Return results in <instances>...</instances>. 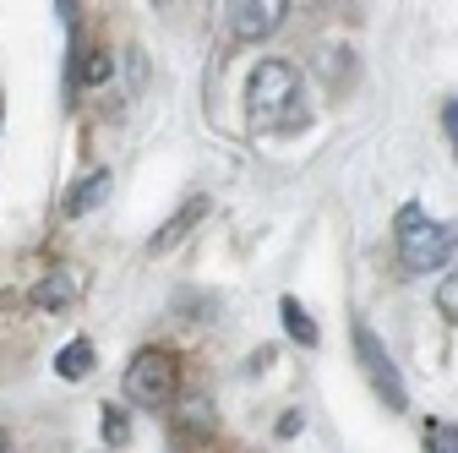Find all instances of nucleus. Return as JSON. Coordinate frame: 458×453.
<instances>
[{
    "mask_svg": "<svg viewBox=\"0 0 458 453\" xmlns=\"http://www.w3.org/2000/svg\"><path fill=\"white\" fill-rule=\"evenodd\" d=\"M290 6L284 0H241V6H229V28L235 38H267L273 28H284Z\"/></svg>",
    "mask_w": 458,
    "mask_h": 453,
    "instance_id": "obj_5",
    "label": "nucleus"
},
{
    "mask_svg": "<svg viewBox=\"0 0 458 453\" xmlns=\"http://www.w3.org/2000/svg\"><path fill=\"white\" fill-rule=\"evenodd\" d=\"M98 366V350L88 345V338H72V345L61 350V355H55V372H61L66 382H77V377H88Z\"/></svg>",
    "mask_w": 458,
    "mask_h": 453,
    "instance_id": "obj_10",
    "label": "nucleus"
},
{
    "mask_svg": "<svg viewBox=\"0 0 458 453\" xmlns=\"http://www.w3.org/2000/svg\"><path fill=\"white\" fill-rule=\"evenodd\" d=\"M355 355H360V372L371 377V388H377V399L387 405V410H410V393H404V377H398V366H393V355H387V345L366 328V322H355Z\"/></svg>",
    "mask_w": 458,
    "mask_h": 453,
    "instance_id": "obj_3",
    "label": "nucleus"
},
{
    "mask_svg": "<svg viewBox=\"0 0 458 453\" xmlns=\"http://www.w3.org/2000/svg\"><path fill=\"white\" fill-rule=\"evenodd\" d=\"M0 453H12V442H6V437H0Z\"/></svg>",
    "mask_w": 458,
    "mask_h": 453,
    "instance_id": "obj_16",
    "label": "nucleus"
},
{
    "mask_svg": "<svg viewBox=\"0 0 458 453\" xmlns=\"http://www.w3.org/2000/svg\"><path fill=\"white\" fill-rule=\"evenodd\" d=\"M295 93H301V77L290 61H257L251 82H246V109H251V126L257 132H273L284 121H295Z\"/></svg>",
    "mask_w": 458,
    "mask_h": 453,
    "instance_id": "obj_1",
    "label": "nucleus"
},
{
    "mask_svg": "<svg viewBox=\"0 0 458 453\" xmlns=\"http://www.w3.org/2000/svg\"><path fill=\"white\" fill-rule=\"evenodd\" d=\"M442 126H447V132H453V142H458V104H447V109H442Z\"/></svg>",
    "mask_w": 458,
    "mask_h": 453,
    "instance_id": "obj_15",
    "label": "nucleus"
},
{
    "mask_svg": "<svg viewBox=\"0 0 458 453\" xmlns=\"http://www.w3.org/2000/svg\"><path fill=\"white\" fill-rule=\"evenodd\" d=\"M278 317H284V333H290V338H295V345H306V350H317V338H322V333H317V322H311V312H306V306H301L295 295H284V301H278Z\"/></svg>",
    "mask_w": 458,
    "mask_h": 453,
    "instance_id": "obj_9",
    "label": "nucleus"
},
{
    "mask_svg": "<svg viewBox=\"0 0 458 453\" xmlns=\"http://www.w3.org/2000/svg\"><path fill=\"white\" fill-rule=\"evenodd\" d=\"M175 393V361L164 350H137L126 366V399L131 405H169Z\"/></svg>",
    "mask_w": 458,
    "mask_h": 453,
    "instance_id": "obj_4",
    "label": "nucleus"
},
{
    "mask_svg": "<svg viewBox=\"0 0 458 453\" xmlns=\"http://www.w3.org/2000/svg\"><path fill=\"white\" fill-rule=\"evenodd\" d=\"M398 262H404L410 273H437L447 257H453V224H437L426 218L415 202L398 208Z\"/></svg>",
    "mask_w": 458,
    "mask_h": 453,
    "instance_id": "obj_2",
    "label": "nucleus"
},
{
    "mask_svg": "<svg viewBox=\"0 0 458 453\" xmlns=\"http://www.w3.org/2000/svg\"><path fill=\"white\" fill-rule=\"evenodd\" d=\"M437 306H442V317L458 322V273H447L442 285H437Z\"/></svg>",
    "mask_w": 458,
    "mask_h": 453,
    "instance_id": "obj_12",
    "label": "nucleus"
},
{
    "mask_svg": "<svg viewBox=\"0 0 458 453\" xmlns=\"http://www.w3.org/2000/svg\"><path fill=\"white\" fill-rule=\"evenodd\" d=\"M202 218H208V197H191V202H186V208L169 218L153 241H148V252H169V246H181V241L191 235V224H202Z\"/></svg>",
    "mask_w": 458,
    "mask_h": 453,
    "instance_id": "obj_6",
    "label": "nucleus"
},
{
    "mask_svg": "<svg viewBox=\"0 0 458 453\" xmlns=\"http://www.w3.org/2000/svg\"><path fill=\"white\" fill-rule=\"evenodd\" d=\"M109 72H114V61H109V55H88V66H82V82H109Z\"/></svg>",
    "mask_w": 458,
    "mask_h": 453,
    "instance_id": "obj_14",
    "label": "nucleus"
},
{
    "mask_svg": "<svg viewBox=\"0 0 458 453\" xmlns=\"http://www.w3.org/2000/svg\"><path fill=\"white\" fill-rule=\"evenodd\" d=\"M104 197H109V169H93V175H82V181L66 192V218H82V213H93Z\"/></svg>",
    "mask_w": 458,
    "mask_h": 453,
    "instance_id": "obj_7",
    "label": "nucleus"
},
{
    "mask_svg": "<svg viewBox=\"0 0 458 453\" xmlns=\"http://www.w3.org/2000/svg\"><path fill=\"white\" fill-rule=\"evenodd\" d=\"M104 442H126V415H121V405H104Z\"/></svg>",
    "mask_w": 458,
    "mask_h": 453,
    "instance_id": "obj_13",
    "label": "nucleus"
},
{
    "mask_svg": "<svg viewBox=\"0 0 458 453\" xmlns=\"http://www.w3.org/2000/svg\"><path fill=\"white\" fill-rule=\"evenodd\" d=\"M426 453H458V426L453 421H431L426 426Z\"/></svg>",
    "mask_w": 458,
    "mask_h": 453,
    "instance_id": "obj_11",
    "label": "nucleus"
},
{
    "mask_svg": "<svg viewBox=\"0 0 458 453\" xmlns=\"http://www.w3.org/2000/svg\"><path fill=\"white\" fill-rule=\"evenodd\" d=\"M72 301H77V278L72 273H44L33 285V306H44V312H61Z\"/></svg>",
    "mask_w": 458,
    "mask_h": 453,
    "instance_id": "obj_8",
    "label": "nucleus"
}]
</instances>
